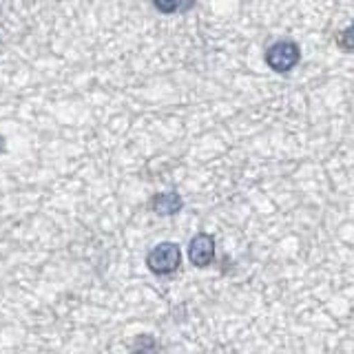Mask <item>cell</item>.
<instances>
[{
    "mask_svg": "<svg viewBox=\"0 0 354 354\" xmlns=\"http://www.w3.org/2000/svg\"><path fill=\"white\" fill-rule=\"evenodd\" d=\"M188 259L197 268H208L215 259V239L208 232H199L188 243Z\"/></svg>",
    "mask_w": 354,
    "mask_h": 354,
    "instance_id": "obj_3",
    "label": "cell"
},
{
    "mask_svg": "<svg viewBox=\"0 0 354 354\" xmlns=\"http://www.w3.org/2000/svg\"><path fill=\"white\" fill-rule=\"evenodd\" d=\"M153 210H155V215H160V217H173L177 215L180 210L184 208V202H182V197L169 191V193H158L153 197Z\"/></svg>",
    "mask_w": 354,
    "mask_h": 354,
    "instance_id": "obj_4",
    "label": "cell"
},
{
    "mask_svg": "<svg viewBox=\"0 0 354 354\" xmlns=\"http://www.w3.org/2000/svg\"><path fill=\"white\" fill-rule=\"evenodd\" d=\"M337 44H339V49H341V51L354 53V22H352V25H348L346 29H343V31L339 33Z\"/></svg>",
    "mask_w": 354,
    "mask_h": 354,
    "instance_id": "obj_7",
    "label": "cell"
},
{
    "mask_svg": "<svg viewBox=\"0 0 354 354\" xmlns=\"http://www.w3.org/2000/svg\"><path fill=\"white\" fill-rule=\"evenodd\" d=\"M153 5L162 14H182L195 5V0H153Z\"/></svg>",
    "mask_w": 354,
    "mask_h": 354,
    "instance_id": "obj_5",
    "label": "cell"
},
{
    "mask_svg": "<svg viewBox=\"0 0 354 354\" xmlns=\"http://www.w3.org/2000/svg\"><path fill=\"white\" fill-rule=\"evenodd\" d=\"M155 352H158V341L151 335H140L133 339L131 354H155Z\"/></svg>",
    "mask_w": 354,
    "mask_h": 354,
    "instance_id": "obj_6",
    "label": "cell"
},
{
    "mask_svg": "<svg viewBox=\"0 0 354 354\" xmlns=\"http://www.w3.org/2000/svg\"><path fill=\"white\" fill-rule=\"evenodd\" d=\"M301 60V49L295 40H277L266 49V64L277 73H290Z\"/></svg>",
    "mask_w": 354,
    "mask_h": 354,
    "instance_id": "obj_1",
    "label": "cell"
},
{
    "mask_svg": "<svg viewBox=\"0 0 354 354\" xmlns=\"http://www.w3.org/2000/svg\"><path fill=\"white\" fill-rule=\"evenodd\" d=\"M182 263V252H180V246L173 241H162L158 243L147 257V266L153 274H160V277H166V274H173L177 268H180Z\"/></svg>",
    "mask_w": 354,
    "mask_h": 354,
    "instance_id": "obj_2",
    "label": "cell"
}]
</instances>
